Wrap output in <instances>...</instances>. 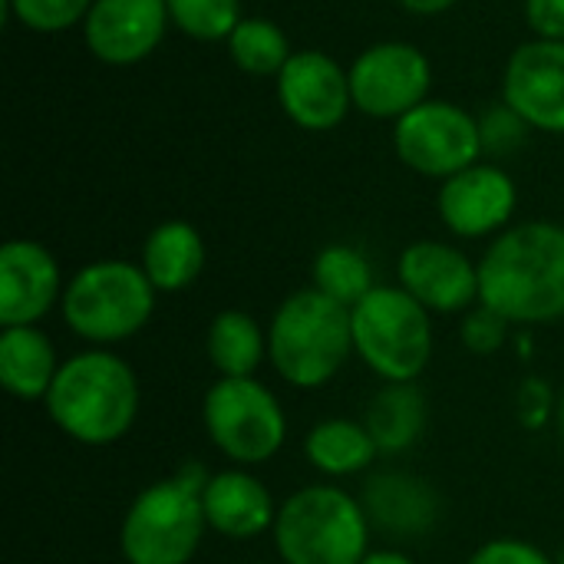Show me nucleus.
<instances>
[{"label": "nucleus", "instance_id": "nucleus-22", "mask_svg": "<svg viewBox=\"0 0 564 564\" xmlns=\"http://www.w3.org/2000/svg\"><path fill=\"white\" fill-rule=\"evenodd\" d=\"M426 397L416 383H383L367 403L364 423L380 449V456L410 453L426 433Z\"/></svg>", "mask_w": 564, "mask_h": 564}, {"label": "nucleus", "instance_id": "nucleus-36", "mask_svg": "<svg viewBox=\"0 0 564 564\" xmlns=\"http://www.w3.org/2000/svg\"><path fill=\"white\" fill-rule=\"evenodd\" d=\"M555 564H564V549H562V552H558V558H555Z\"/></svg>", "mask_w": 564, "mask_h": 564}, {"label": "nucleus", "instance_id": "nucleus-27", "mask_svg": "<svg viewBox=\"0 0 564 564\" xmlns=\"http://www.w3.org/2000/svg\"><path fill=\"white\" fill-rule=\"evenodd\" d=\"M93 0H3L7 17L33 33H66L83 26Z\"/></svg>", "mask_w": 564, "mask_h": 564}, {"label": "nucleus", "instance_id": "nucleus-29", "mask_svg": "<svg viewBox=\"0 0 564 564\" xmlns=\"http://www.w3.org/2000/svg\"><path fill=\"white\" fill-rule=\"evenodd\" d=\"M558 413V393L545 377H525L516 390V416L522 430L545 433L555 423Z\"/></svg>", "mask_w": 564, "mask_h": 564}, {"label": "nucleus", "instance_id": "nucleus-25", "mask_svg": "<svg viewBox=\"0 0 564 564\" xmlns=\"http://www.w3.org/2000/svg\"><path fill=\"white\" fill-rule=\"evenodd\" d=\"M231 63L248 76H278L294 56L288 33L268 17H245L225 40Z\"/></svg>", "mask_w": 564, "mask_h": 564}, {"label": "nucleus", "instance_id": "nucleus-7", "mask_svg": "<svg viewBox=\"0 0 564 564\" xmlns=\"http://www.w3.org/2000/svg\"><path fill=\"white\" fill-rule=\"evenodd\" d=\"M354 357L383 383H416L433 364V314L400 284H377L350 307Z\"/></svg>", "mask_w": 564, "mask_h": 564}, {"label": "nucleus", "instance_id": "nucleus-10", "mask_svg": "<svg viewBox=\"0 0 564 564\" xmlns=\"http://www.w3.org/2000/svg\"><path fill=\"white\" fill-rule=\"evenodd\" d=\"M350 69L354 109L370 119H403L430 99L433 63L406 40H380L357 53Z\"/></svg>", "mask_w": 564, "mask_h": 564}, {"label": "nucleus", "instance_id": "nucleus-32", "mask_svg": "<svg viewBox=\"0 0 564 564\" xmlns=\"http://www.w3.org/2000/svg\"><path fill=\"white\" fill-rule=\"evenodd\" d=\"M525 20L535 36L564 40V0H525Z\"/></svg>", "mask_w": 564, "mask_h": 564}, {"label": "nucleus", "instance_id": "nucleus-3", "mask_svg": "<svg viewBox=\"0 0 564 564\" xmlns=\"http://www.w3.org/2000/svg\"><path fill=\"white\" fill-rule=\"evenodd\" d=\"M354 357L350 307L301 288L268 321V364L294 390H324Z\"/></svg>", "mask_w": 564, "mask_h": 564}, {"label": "nucleus", "instance_id": "nucleus-17", "mask_svg": "<svg viewBox=\"0 0 564 564\" xmlns=\"http://www.w3.org/2000/svg\"><path fill=\"white\" fill-rule=\"evenodd\" d=\"M360 502L373 532L400 539V542L430 535L443 509L436 489L423 476L406 473V469L370 473L360 489Z\"/></svg>", "mask_w": 564, "mask_h": 564}, {"label": "nucleus", "instance_id": "nucleus-12", "mask_svg": "<svg viewBox=\"0 0 564 564\" xmlns=\"http://www.w3.org/2000/svg\"><path fill=\"white\" fill-rule=\"evenodd\" d=\"M274 93L281 112L307 132H330L354 109L350 69H344L324 50H294V56L274 76Z\"/></svg>", "mask_w": 564, "mask_h": 564}, {"label": "nucleus", "instance_id": "nucleus-28", "mask_svg": "<svg viewBox=\"0 0 564 564\" xmlns=\"http://www.w3.org/2000/svg\"><path fill=\"white\" fill-rule=\"evenodd\" d=\"M516 330L499 311L486 307V304H476L473 311L463 314V324H459V340L469 354L476 357H496L502 347H509L516 340Z\"/></svg>", "mask_w": 564, "mask_h": 564}, {"label": "nucleus", "instance_id": "nucleus-11", "mask_svg": "<svg viewBox=\"0 0 564 564\" xmlns=\"http://www.w3.org/2000/svg\"><path fill=\"white\" fill-rule=\"evenodd\" d=\"M519 208L516 178L496 162H476L446 182L436 192V215L443 228L463 241L496 238L512 228Z\"/></svg>", "mask_w": 564, "mask_h": 564}, {"label": "nucleus", "instance_id": "nucleus-6", "mask_svg": "<svg viewBox=\"0 0 564 564\" xmlns=\"http://www.w3.org/2000/svg\"><path fill=\"white\" fill-rule=\"evenodd\" d=\"M159 304V291L142 264L126 258H99L66 278L59 317L86 347H119L139 337Z\"/></svg>", "mask_w": 564, "mask_h": 564}, {"label": "nucleus", "instance_id": "nucleus-18", "mask_svg": "<svg viewBox=\"0 0 564 564\" xmlns=\"http://www.w3.org/2000/svg\"><path fill=\"white\" fill-rule=\"evenodd\" d=\"M202 506L208 519V532L228 542H254L274 529L278 502L271 489L241 466H228L208 476L202 489Z\"/></svg>", "mask_w": 564, "mask_h": 564}, {"label": "nucleus", "instance_id": "nucleus-30", "mask_svg": "<svg viewBox=\"0 0 564 564\" xmlns=\"http://www.w3.org/2000/svg\"><path fill=\"white\" fill-rule=\"evenodd\" d=\"M479 132H482V149L492 155H509L512 149H519L525 142V135L532 132V126L506 102L492 106L489 112L479 116Z\"/></svg>", "mask_w": 564, "mask_h": 564}, {"label": "nucleus", "instance_id": "nucleus-31", "mask_svg": "<svg viewBox=\"0 0 564 564\" xmlns=\"http://www.w3.org/2000/svg\"><path fill=\"white\" fill-rule=\"evenodd\" d=\"M466 564H555V558L539 549L535 542L529 539H519V535H499V539H489L482 542Z\"/></svg>", "mask_w": 564, "mask_h": 564}, {"label": "nucleus", "instance_id": "nucleus-34", "mask_svg": "<svg viewBox=\"0 0 564 564\" xmlns=\"http://www.w3.org/2000/svg\"><path fill=\"white\" fill-rule=\"evenodd\" d=\"M360 564H420L413 555H406L403 549H370V555Z\"/></svg>", "mask_w": 564, "mask_h": 564}, {"label": "nucleus", "instance_id": "nucleus-37", "mask_svg": "<svg viewBox=\"0 0 564 564\" xmlns=\"http://www.w3.org/2000/svg\"><path fill=\"white\" fill-rule=\"evenodd\" d=\"M258 564H264V562H258Z\"/></svg>", "mask_w": 564, "mask_h": 564}, {"label": "nucleus", "instance_id": "nucleus-14", "mask_svg": "<svg viewBox=\"0 0 564 564\" xmlns=\"http://www.w3.org/2000/svg\"><path fill=\"white\" fill-rule=\"evenodd\" d=\"M66 278L56 254L33 238H10L0 248V327H40L59 311Z\"/></svg>", "mask_w": 564, "mask_h": 564}, {"label": "nucleus", "instance_id": "nucleus-15", "mask_svg": "<svg viewBox=\"0 0 564 564\" xmlns=\"http://www.w3.org/2000/svg\"><path fill=\"white\" fill-rule=\"evenodd\" d=\"M502 102L535 132L564 135V40H525L502 73Z\"/></svg>", "mask_w": 564, "mask_h": 564}, {"label": "nucleus", "instance_id": "nucleus-4", "mask_svg": "<svg viewBox=\"0 0 564 564\" xmlns=\"http://www.w3.org/2000/svg\"><path fill=\"white\" fill-rule=\"evenodd\" d=\"M208 469L198 463L149 482L119 522V552L126 564H192L198 555L208 519L202 489Z\"/></svg>", "mask_w": 564, "mask_h": 564}, {"label": "nucleus", "instance_id": "nucleus-21", "mask_svg": "<svg viewBox=\"0 0 564 564\" xmlns=\"http://www.w3.org/2000/svg\"><path fill=\"white\" fill-rule=\"evenodd\" d=\"M304 459L327 482H340V479L367 476L373 463L380 459V449L364 420L327 416L307 430Z\"/></svg>", "mask_w": 564, "mask_h": 564}, {"label": "nucleus", "instance_id": "nucleus-9", "mask_svg": "<svg viewBox=\"0 0 564 564\" xmlns=\"http://www.w3.org/2000/svg\"><path fill=\"white\" fill-rule=\"evenodd\" d=\"M393 149L410 172L436 182H446L449 175L482 162L486 155L479 119L449 99H426L413 112L397 119Z\"/></svg>", "mask_w": 564, "mask_h": 564}, {"label": "nucleus", "instance_id": "nucleus-13", "mask_svg": "<svg viewBox=\"0 0 564 564\" xmlns=\"http://www.w3.org/2000/svg\"><path fill=\"white\" fill-rule=\"evenodd\" d=\"M397 284L430 314H466L479 304V261L449 241L423 238L400 251Z\"/></svg>", "mask_w": 564, "mask_h": 564}, {"label": "nucleus", "instance_id": "nucleus-33", "mask_svg": "<svg viewBox=\"0 0 564 564\" xmlns=\"http://www.w3.org/2000/svg\"><path fill=\"white\" fill-rule=\"evenodd\" d=\"M456 3L459 0H400V7L416 13V17H440V13L453 10Z\"/></svg>", "mask_w": 564, "mask_h": 564}, {"label": "nucleus", "instance_id": "nucleus-16", "mask_svg": "<svg viewBox=\"0 0 564 564\" xmlns=\"http://www.w3.org/2000/svg\"><path fill=\"white\" fill-rule=\"evenodd\" d=\"M169 26L165 0H93L83 40L99 63L135 66L159 50Z\"/></svg>", "mask_w": 564, "mask_h": 564}, {"label": "nucleus", "instance_id": "nucleus-23", "mask_svg": "<svg viewBox=\"0 0 564 564\" xmlns=\"http://www.w3.org/2000/svg\"><path fill=\"white\" fill-rule=\"evenodd\" d=\"M205 354L218 377H258L268 364V327L254 314L228 307L212 317Z\"/></svg>", "mask_w": 564, "mask_h": 564}, {"label": "nucleus", "instance_id": "nucleus-8", "mask_svg": "<svg viewBox=\"0 0 564 564\" xmlns=\"http://www.w3.org/2000/svg\"><path fill=\"white\" fill-rule=\"evenodd\" d=\"M202 426L228 466L254 469L288 443V413L278 393L258 377H218L202 397Z\"/></svg>", "mask_w": 564, "mask_h": 564}, {"label": "nucleus", "instance_id": "nucleus-19", "mask_svg": "<svg viewBox=\"0 0 564 564\" xmlns=\"http://www.w3.org/2000/svg\"><path fill=\"white\" fill-rule=\"evenodd\" d=\"M208 261V248L202 231L192 221L182 218H169L162 225H155L145 241H142V271L152 281V288L159 294H178L188 291Z\"/></svg>", "mask_w": 564, "mask_h": 564}, {"label": "nucleus", "instance_id": "nucleus-2", "mask_svg": "<svg viewBox=\"0 0 564 564\" xmlns=\"http://www.w3.org/2000/svg\"><path fill=\"white\" fill-rule=\"evenodd\" d=\"M43 410L66 440L89 449L116 446L132 433L142 410L139 373L109 347H83L63 360Z\"/></svg>", "mask_w": 564, "mask_h": 564}, {"label": "nucleus", "instance_id": "nucleus-5", "mask_svg": "<svg viewBox=\"0 0 564 564\" xmlns=\"http://www.w3.org/2000/svg\"><path fill=\"white\" fill-rule=\"evenodd\" d=\"M370 535L360 496L327 479L291 492L271 529L281 564H360L373 549Z\"/></svg>", "mask_w": 564, "mask_h": 564}, {"label": "nucleus", "instance_id": "nucleus-35", "mask_svg": "<svg viewBox=\"0 0 564 564\" xmlns=\"http://www.w3.org/2000/svg\"><path fill=\"white\" fill-rule=\"evenodd\" d=\"M555 426H558V433H562V440H564V390L558 393V413H555Z\"/></svg>", "mask_w": 564, "mask_h": 564}, {"label": "nucleus", "instance_id": "nucleus-20", "mask_svg": "<svg viewBox=\"0 0 564 564\" xmlns=\"http://www.w3.org/2000/svg\"><path fill=\"white\" fill-rule=\"evenodd\" d=\"M63 357L43 327H3L0 330V383L20 403H43Z\"/></svg>", "mask_w": 564, "mask_h": 564}, {"label": "nucleus", "instance_id": "nucleus-26", "mask_svg": "<svg viewBox=\"0 0 564 564\" xmlns=\"http://www.w3.org/2000/svg\"><path fill=\"white\" fill-rule=\"evenodd\" d=\"M165 7L172 26L202 43L228 40L231 30L245 20L241 0H165Z\"/></svg>", "mask_w": 564, "mask_h": 564}, {"label": "nucleus", "instance_id": "nucleus-24", "mask_svg": "<svg viewBox=\"0 0 564 564\" xmlns=\"http://www.w3.org/2000/svg\"><path fill=\"white\" fill-rule=\"evenodd\" d=\"M311 288H317L321 294L334 297L344 307H354L377 288L373 264L354 245H344V241L324 245L311 264Z\"/></svg>", "mask_w": 564, "mask_h": 564}, {"label": "nucleus", "instance_id": "nucleus-1", "mask_svg": "<svg viewBox=\"0 0 564 564\" xmlns=\"http://www.w3.org/2000/svg\"><path fill=\"white\" fill-rule=\"evenodd\" d=\"M479 304L529 330L564 321V225L539 218L496 235L479 258Z\"/></svg>", "mask_w": 564, "mask_h": 564}]
</instances>
